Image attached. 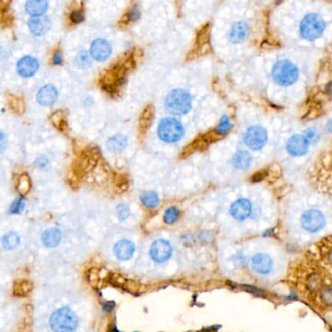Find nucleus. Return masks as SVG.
I'll return each instance as SVG.
<instances>
[{
    "instance_id": "f257e3e1",
    "label": "nucleus",
    "mask_w": 332,
    "mask_h": 332,
    "mask_svg": "<svg viewBox=\"0 0 332 332\" xmlns=\"http://www.w3.org/2000/svg\"><path fill=\"white\" fill-rule=\"evenodd\" d=\"M50 325L54 332H74L78 326V319L71 309L62 307L53 313Z\"/></svg>"
},
{
    "instance_id": "f03ea898",
    "label": "nucleus",
    "mask_w": 332,
    "mask_h": 332,
    "mask_svg": "<svg viewBox=\"0 0 332 332\" xmlns=\"http://www.w3.org/2000/svg\"><path fill=\"white\" fill-rule=\"evenodd\" d=\"M165 106L173 114H185L191 109L192 98L190 94L183 89H174L167 96Z\"/></svg>"
},
{
    "instance_id": "7ed1b4c3",
    "label": "nucleus",
    "mask_w": 332,
    "mask_h": 332,
    "mask_svg": "<svg viewBox=\"0 0 332 332\" xmlns=\"http://www.w3.org/2000/svg\"><path fill=\"white\" fill-rule=\"evenodd\" d=\"M185 135V127L176 118H163L158 125V136L167 143H174Z\"/></svg>"
},
{
    "instance_id": "20e7f679",
    "label": "nucleus",
    "mask_w": 332,
    "mask_h": 332,
    "mask_svg": "<svg viewBox=\"0 0 332 332\" xmlns=\"http://www.w3.org/2000/svg\"><path fill=\"white\" fill-rule=\"evenodd\" d=\"M298 68L296 64L287 60H282L275 63L272 69V76L275 82L281 86H289L298 79Z\"/></svg>"
},
{
    "instance_id": "39448f33",
    "label": "nucleus",
    "mask_w": 332,
    "mask_h": 332,
    "mask_svg": "<svg viewBox=\"0 0 332 332\" xmlns=\"http://www.w3.org/2000/svg\"><path fill=\"white\" fill-rule=\"evenodd\" d=\"M325 29V23L320 15L311 13L306 15L299 25L300 35L307 40H315L321 36Z\"/></svg>"
},
{
    "instance_id": "423d86ee",
    "label": "nucleus",
    "mask_w": 332,
    "mask_h": 332,
    "mask_svg": "<svg viewBox=\"0 0 332 332\" xmlns=\"http://www.w3.org/2000/svg\"><path fill=\"white\" fill-rule=\"evenodd\" d=\"M268 135L266 130L261 126L249 127L244 135V142L252 150H259L266 144Z\"/></svg>"
},
{
    "instance_id": "0eeeda50",
    "label": "nucleus",
    "mask_w": 332,
    "mask_h": 332,
    "mask_svg": "<svg viewBox=\"0 0 332 332\" xmlns=\"http://www.w3.org/2000/svg\"><path fill=\"white\" fill-rule=\"evenodd\" d=\"M301 225L308 232L316 233L324 227L325 217L320 210L309 209L301 217Z\"/></svg>"
},
{
    "instance_id": "6e6552de",
    "label": "nucleus",
    "mask_w": 332,
    "mask_h": 332,
    "mask_svg": "<svg viewBox=\"0 0 332 332\" xmlns=\"http://www.w3.org/2000/svg\"><path fill=\"white\" fill-rule=\"evenodd\" d=\"M172 247L166 240H157L150 247V255L154 261L161 263L165 262L172 256Z\"/></svg>"
},
{
    "instance_id": "1a4fd4ad",
    "label": "nucleus",
    "mask_w": 332,
    "mask_h": 332,
    "mask_svg": "<svg viewBox=\"0 0 332 332\" xmlns=\"http://www.w3.org/2000/svg\"><path fill=\"white\" fill-rule=\"evenodd\" d=\"M111 49L110 43L102 38H98L92 42L90 53L93 57L98 62H103L106 61L110 57Z\"/></svg>"
},
{
    "instance_id": "9d476101",
    "label": "nucleus",
    "mask_w": 332,
    "mask_h": 332,
    "mask_svg": "<svg viewBox=\"0 0 332 332\" xmlns=\"http://www.w3.org/2000/svg\"><path fill=\"white\" fill-rule=\"evenodd\" d=\"M252 211V205L249 200L239 199L235 201L230 207V214L236 220L244 222L249 217Z\"/></svg>"
},
{
    "instance_id": "9b49d317",
    "label": "nucleus",
    "mask_w": 332,
    "mask_h": 332,
    "mask_svg": "<svg viewBox=\"0 0 332 332\" xmlns=\"http://www.w3.org/2000/svg\"><path fill=\"white\" fill-rule=\"evenodd\" d=\"M309 145L310 143L304 135H294L288 139L286 150L292 156H303L307 153Z\"/></svg>"
},
{
    "instance_id": "f8f14e48",
    "label": "nucleus",
    "mask_w": 332,
    "mask_h": 332,
    "mask_svg": "<svg viewBox=\"0 0 332 332\" xmlns=\"http://www.w3.org/2000/svg\"><path fill=\"white\" fill-rule=\"evenodd\" d=\"M251 267L260 275H267L273 270L274 263L268 254L257 253L251 259Z\"/></svg>"
},
{
    "instance_id": "ddd939ff",
    "label": "nucleus",
    "mask_w": 332,
    "mask_h": 332,
    "mask_svg": "<svg viewBox=\"0 0 332 332\" xmlns=\"http://www.w3.org/2000/svg\"><path fill=\"white\" fill-rule=\"evenodd\" d=\"M58 90L53 85H45L40 88L37 93V101L42 106H51L58 99Z\"/></svg>"
},
{
    "instance_id": "4468645a",
    "label": "nucleus",
    "mask_w": 332,
    "mask_h": 332,
    "mask_svg": "<svg viewBox=\"0 0 332 332\" xmlns=\"http://www.w3.org/2000/svg\"><path fill=\"white\" fill-rule=\"evenodd\" d=\"M38 66H39L38 61L35 58L30 56H25L17 63V70L21 76L26 78V77H31L32 75L36 73Z\"/></svg>"
},
{
    "instance_id": "2eb2a0df",
    "label": "nucleus",
    "mask_w": 332,
    "mask_h": 332,
    "mask_svg": "<svg viewBox=\"0 0 332 332\" xmlns=\"http://www.w3.org/2000/svg\"><path fill=\"white\" fill-rule=\"evenodd\" d=\"M135 244L129 240H121L117 242L113 248L115 256L122 261L132 259L135 253Z\"/></svg>"
},
{
    "instance_id": "dca6fc26",
    "label": "nucleus",
    "mask_w": 332,
    "mask_h": 332,
    "mask_svg": "<svg viewBox=\"0 0 332 332\" xmlns=\"http://www.w3.org/2000/svg\"><path fill=\"white\" fill-rule=\"evenodd\" d=\"M28 26L32 34L35 36H41L49 30L51 21L45 16L34 17L28 21Z\"/></svg>"
},
{
    "instance_id": "f3484780",
    "label": "nucleus",
    "mask_w": 332,
    "mask_h": 332,
    "mask_svg": "<svg viewBox=\"0 0 332 332\" xmlns=\"http://www.w3.org/2000/svg\"><path fill=\"white\" fill-rule=\"evenodd\" d=\"M249 34V26L246 22L235 23L229 32V38L233 43L245 41Z\"/></svg>"
},
{
    "instance_id": "a211bd4d",
    "label": "nucleus",
    "mask_w": 332,
    "mask_h": 332,
    "mask_svg": "<svg viewBox=\"0 0 332 332\" xmlns=\"http://www.w3.org/2000/svg\"><path fill=\"white\" fill-rule=\"evenodd\" d=\"M231 163L233 165L234 168L237 170H242L245 171L247 170L251 164H252V156L246 151V150H238L233 157Z\"/></svg>"
},
{
    "instance_id": "6ab92c4d",
    "label": "nucleus",
    "mask_w": 332,
    "mask_h": 332,
    "mask_svg": "<svg viewBox=\"0 0 332 332\" xmlns=\"http://www.w3.org/2000/svg\"><path fill=\"white\" fill-rule=\"evenodd\" d=\"M41 240L44 246L53 248L59 246V244L61 243L62 233L58 228H50L42 233Z\"/></svg>"
},
{
    "instance_id": "aec40b11",
    "label": "nucleus",
    "mask_w": 332,
    "mask_h": 332,
    "mask_svg": "<svg viewBox=\"0 0 332 332\" xmlns=\"http://www.w3.org/2000/svg\"><path fill=\"white\" fill-rule=\"evenodd\" d=\"M48 9V2L45 0H29L25 3V10L33 17H40Z\"/></svg>"
},
{
    "instance_id": "412c9836",
    "label": "nucleus",
    "mask_w": 332,
    "mask_h": 332,
    "mask_svg": "<svg viewBox=\"0 0 332 332\" xmlns=\"http://www.w3.org/2000/svg\"><path fill=\"white\" fill-rule=\"evenodd\" d=\"M21 242V239L19 237V235L16 232H8L5 234L2 239H1V245L2 247L6 250H12L15 249L17 246H19Z\"/></svg>"
},
{
    "instance_id": "4be33fe9",
    "label": "nucleus",
    "mask_w": 332,
    "mask_h": 332,
    "mask_svg": "<svg viewBox=\"0 0 332 332\" xmlns=\"http://www.w3.org/2000/svg\"><path fill=\"white\" fill-rule=\"evenodd\" d=\"M128 140L123 135H115L107 141V147L113 152H120L127 146Z\"/></svg>"
},
{
    "instance_id": "5701e85b",
    "label": "nucleus",
    "mask_w": 332,
    "mask_h": 332,
    "mask_svg": "<svg viewBox=\"0 0 332 332\" xmlns=\"http://www.w3.org/2000/svg\"><path fill=\"white\" fill-rule=\"evenodd\" d=\"M140 200H141V203L143 204V206L148 209H155L158 207V205L160 203V199H159L158 194L154 191L144 192L141 195Z\"/></svg>"
},
{
    "instance_id": "b1692460",
    "label": "nucleus",
    "mask_w": 332,
    "mask_h": 332,
    "mask_svg": "<svg viewBox=\"0 0 332 332\" xmlns=\"http://www.w3.org/2000/svg\"><path fill=\"white\" fill-rule=\"evenodd\" d=\"M33 289V284L28 281H18L13 286L14 294L17 296H25L29 294Z\"/></svg>"
},
{
    "instance_id": "393cba45",
    "label": "nucleus",
    "mask_w": 332,
    "mask_h": 332,
    "mask_svg": "<svg viewBox=\"0 0 332 332\" xmlns=\"http://www.w3.org/2000/svg\"><path fill=\"white\" fill-rule=\"evenodd\" d=\"M232 127H233V125L231 123L229 117L224 115V116H222L220 122L217 125V127L215 129V132H216L217 135H226L231 131Z\"/></svg>"
},
{
    "instance_id": "a878e982",
    "label": "nucleus",
    "mask_w": 332,
    "mask_h": 332,
    "mask_svg": "<svg viewBox=\"0 0 332 332\" xmlns=\"http://www.w3.org/2000/svg\"><path fill=\"white\" fill-rule=\"evenodd\" d=\"M30 186H31L30 178L27 174H23L22 176L19 177V180L17 183V189L20 194L25 195L30 190Z\"/></svg>"
},
{
    "instance_id": "bb28decb",
    "label": "nucleus",
    "mask_w": 332,
    "mask_h": 332,
    "mask_svg": "<svg viewBox=\"0 0 332 332\" xmlns=\"http://www.w3.org/2000/svg\"><path fill=\"white\" fill-rule=\"evenodd\" d=\"M75 63L80 68H87L90 66L91 61L86 51H81L75 58Z\"/></svg>"
},
{
    "instance_id": "cd10ccee",
    "label": "nucleus",
    "mask_w": 332,
    "mask_h": 332,
    "mask_svg": "<svg viewBox=\"0 0 332 332\" xmlns=\"http://www.w3.org/2000/svg\"><path fill=\"white\" fill-rule=\"evenodd\" d=\"M179 217V210L175 207H171L165 211L164 214V220L168 224H172L173 222H176Z\"/></svg>"
},
{
    "instance_id": "c85d7f7f",
    "label": "nucleus",
    "mask_w": 332,
    "mask_h": 332,
    "mask_svg": "<svg viewBox=\"0 0 332 332\" xmlns=\"http://www.w3.org/2000/svg\"><path fill=\"white\" fill-rule=\"evenodd\" d=\"M52 121L54 125L59 128L60 130H63L64 126H66V122H65V117L63 115L62 111H58L56 113H54L52 115Z\"/></svg>"
},
{
    "instance_id": "c756f323",
    "label": "nucleus",
    "mask_w": 332,
    "mask_h": 332,
    "mask_svg": "<svg viewBox=\"0 0 332 332\" xmlns=\"http://www.w3.org/2000/svg\"><path fill=\"white\" fill-rule=\"evenodd\" d=\"M25 200L23 198L16 199L10 207V213L12 214H19L25 209Z\"/></svg>"
},
{
    "instance_id": "7c9ffc66",
    "label": "nucleus",
    "mask_w": 332,
    "mask_h": 332,
    "mask_svg": "<svg viewBox=\"0 0 332 332\" xmlns=\"http://www.w3.org/2000/svg\"><path fill=\"white\" fill-rule=\"evenodd\" d=\"M130 208L126 204H120L117 209H116V213L117 216L120 220H125L130 216Z\"/></svg>"
},
{
    "instance_id": "2f4dec72",
    "label": "nucleus",
    "mask_w": 332,
    "mask_h": 332,
    "mask_svg": "<svg viewBox=\"0 0 332 332\" xmlns=\"http://www.w3.org/2000/svg\"><path fill=\"white\" fill-rule=\"evenodd\" d=\"M304 136L306 137L309 143H316L320 139V134H319L318 130L315 128H310L309 130H307L306 135H304Z\"/></svg>"
},
{
    "instance_id": "473e14b6",
    "label": "nucleus",
    "mask_w": 332,
    "mask_h": 332,
    "mask_svg": "<svg viewBox=\"0 0 332 332\" xmlns=\"http://www.w3.org/2000/svg\"><path fill=\"white\" fill-rule=\"evenodd\" d=\"M70 20H71V22L74 23V24H79V23L83 22L84 15H83V13L79 11V10L73 11V12L71 13V15H70Z\"/></svg>"
},
{
    "instance_id": "72a5a7b5",
    "label": "nucleus",
    "mask_w": 332,
    "mask_h": 332,
    "mask_svg": "<svg viewBox=\"0 0 332 332\" xmlns=\"http://www.w3.org/2000/svg\"><path fill=\"white\" fill-rule=\"evenodd\" d=\"M139 18H140V11H139V9H138L136 6H134V7L130 10V12H129V19H130L131 21H133V22H135V21H137Z\"/></svg>"
},
{
    "instance_id": "f704fd0d",
    "label": "nucleus",
    "mask_w": 332,
    "mask_h": 332,
    "mask_svg": "<svg viewBox=\"0 0 332 332\" xmlns=\"http://www.w3.org/2000/svg\"><path fill=\"white\" fill-rule=\"evenodd\" d=\"M7 144V137L3 132L0 131V152H2Z\"/></svg>"
},
{
    "instance_id": "c9c22d12",
    "label": "nucleus",
    "mask_w": 332,
    "mask_h": 332,
    "mask_svg": "<svg viewBox=\"0 0 332 332\" xmlns=\"http://www.w3.org/2000/svg\"><path fill=\"white\" fill-rule=\"evenodd\" d=\"M62 62V56L60 52H56L53 56V63L56 65H59Z\"/></svg>"
}]
</instances>
